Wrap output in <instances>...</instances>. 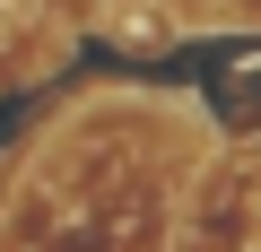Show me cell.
Listing matches in <instances>:
<instances>
[{
    "label": "cell",
    "mask_w": 261,
    "mask_h": 252,
    "mask_svg": "<svg viewBox=\"0 0 261 252\" xmlns=\"http://www.w3.org/2000/svg\"><path fill=\"white\" fill-rule=\"evenodd\" d=\"M252 235H261V200H252Z\"/></svg>",
    "instance_id": "1"
}]
</instances>
